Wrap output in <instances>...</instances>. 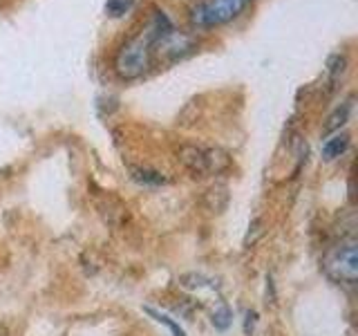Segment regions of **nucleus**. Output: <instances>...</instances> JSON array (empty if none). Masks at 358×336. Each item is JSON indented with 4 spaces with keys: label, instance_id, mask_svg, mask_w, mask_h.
Segmentation results:
<instances>
[{
    "label": "nucleus",
    "instance_id": "obj_6",
    "mask_svg": "<svg viewBox=\"0 0 358 336\" xmlns=\"http://www.w3.org/2000/svg\"><path fill=\"white\" fill-rule=\"evenodd\" d=\"M347 148H350V134L338 130V132H331L329 139H324L320 155H322V160L334 162V160H338L341 155H345Z\"/></svg>",
    "mask_w": 358,
    "mask_h": 336
},
{
    "label": "nucleus",
    "instance_id": "obj_4",
    "mask_svg": "<svg viewBox=\"0 0 358 336\" xmlns=\"http://www.w3.org/2000/svg\"><path fill=\"white\" fill-rule=\"evenodd\" d=\"M324 269L327 274L341 283L354 285L358 278V249L356 242H343L331 249L324 258Z\"/></svg>",
    "mask_w": 358,
    "mask_h": 336
},
{
    "label": "nucleus",
    "instance_id": "obj_2",
    "mask_svg": "<svg viewBox=\"0 0 358 336\" xmlns=\"http://www.w3.org/2000/svg\"><path fill=\"white\" fill-rule=\"evenodd\" d=\"M177 160L188 173L195 177H206V175H220L231 166V157L222 148H213V146H197V144H186L177 150Z\"/></svg>",
    "mask_w": 358,
    "mask_h": 336
},
{
    "label": "nucleus",
    "instance_id": "obj_11",
    "mask_svg": "<svg viewBox=\"0 0 358 336\" xmlns=\"http://www.w3.org/2000/svg\"><path fill=\"white\" fill-rule=\"evenodd\" d=\"M233 323V312L222 305L215 314H213V325H215L217 330H229V325Z\"/></svg>",
    "mask_w": 358,
    "mask_h": 336
},
{
    "label": "nucleus",
    "instance_id": "obj_7",
    "mask_svg": "<svg viewBox=\"0 0 358 336\" xmlns=\"http://www.w3.org/2000/svg\"><path fill=\"white\" fill-rule=\"evenodd\" d=\"M130 173H132V179L134 182H139L143 186H162L166 184V177L159 173V171H152V168H130Z\"/></svg>",
    "mask_w": 358,
    "mask_h": 336
},
{
    "label": "nucleus",
    "instance_id": "obj_8",
    "mask_svg": "<svg viewBox=\"0 0 358 336\" xmlns=\"http://www.w3.org/2000/svg\"><path fill=\"white\" fill-rule=\"evenodd\" d=\"M350 110H352V99L345 101L343 106H338L334 110V115L327 119V126H324V132H338L345 123H347V117H350Z\"/></svg>",
    "mask_w": 358,
    "mask_h": 336
},
{
    "label": "nucleus",
    "instance_id": "obj_5",
    "mask_svg": "<svg viewBox=\"0 0 358 336\" xmlns=\"http://www.w3.org/2000/svg\"><path fill=\"white\" fill-rule=\"evenodd\" d=\"M195 36H190L186 31H179L177 27H173L171 31H166L164 36L155 43V52L164 54L166 59L177 61V59H184L186 54H190L195 50Z\"/></svg>",
    "mask_w": 358,
    "mask_h": 336
},
{
    "label": "nucleus",
    "instance_id": "obj_10",
    "mask_svg": "<svg viewBox=\"0 0 358 336\" xmlns=\"http://www.w3.org/2000/svg\"><path fill=\"white\" fill-rule=\"evenodd\" d=\"M143 312L148 314V316H152L157 323H162V325H166L168 330H171V334L173 336H186V332L179 328V323L177 321H173L171 316H166V314H162V312H157L155 307H143Z\"/></svg>",
    "mask_w": 358,
    "mask_h": 336
},
{
    "label": "nucleus",
    "instance_id": "obj_9",
    "mask_svg": "<svg viewBox=\"0 0 358 336\" xmlns=\"http://www.w3.org/2000/svg\"><path fill=\"white\" fill-rule=\"evenodd\" d=\"M134 7V0H106V14L110 18H123L130 14Z\"/></svg>",
    "mask_w": 358,
    "mask_h": 336
},
{
    "label": "nucleus",
    "instance_id": "obj_3",
    "mask_svg": "<svg viewBox=\"0 0 358 336\" xmlns=\"http://www.w3.org/2000/svg\"><path fill=\"white\" fill-rule=\"evenodd\" d=\"M251 0H199L190 9V18L199 27H215L224 25L233 18H238L249 7Z\"/></svg>",
    "mask_w": 358,
    "mask_h": 336
},
{
    "label": "nucleus",
    "instance_id": "obj_12",
    "mask_svg": "<svg viewBox=\"0 0 358 336\" xmlns=\"http://www.w3.org/2000/svg\"><path fill=\"white\" fill-rule=\"evenodd\" d=\"M255 318H257V314H255V312H246V323H244V332H246V336H251V334H253Z\"/></svg>",
    "mask_w": 358,
    "mask_h": 336
},
{
    "label": "nucleus",
    "instance_id": "obj_1",
    "mask_svg": "<svg viewBox=\"0 0 358 336\" xmlns=\"http://www.w3.org/2000/svg\"><path fill=\"white\" fill-rule=\"evenodd\" d=\"M173 27L175 25L171 22V18L166 16V11L152 9L150 20L139 29V34L130 36L117 50V54H115V72L121 78H126V81H132V78L143 76L152 65L155 43L159 41L166 31H171Z\"/></svg>",
    "mask_w": 358,
    "mask_h": 336
}]
</instances>
